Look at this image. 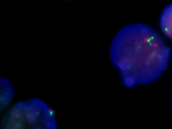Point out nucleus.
<instances>
[{"instance_id":"nucleus-1","label":"nucleus","mask_w":172,"mask_h":129,"mask_svg":"<svg viewBox=\"0 0 172 129\" xmlns=\"http://www.w3.org/2000/svg\"><path fill=\"white\" fill-rule=\"evenodd\" d=\"M170 56V49L161 36L144 24L122 28L111 46L112 64L119 71L127 88L159 78L166 69Z\"/></svg>"},{"instance_id":"nucleus-3","label":"nucleus","mask_w":172,"mask_h":129,"mask_svg":"<svg viewBox=\"0 0 172 129\" xmlns=\"http://www.w3.org/2000/svg\"><path fill=\"white\" fill-rule=\"evenodd\" d=\"M15 94V88L7 78H1V109L6 110L10 107Z\"/></svg>"},{"instance_id":"nucleus-2","label":"nucleus","mask_w":172,"mask_h":129,"mask_svg":"<svg viewBox=\"0 0 172 129\" xmlns=\"http://www.w3.org/2000/svg\"><path fill=\"white\" fill-rule=\"evenodd\" d=\"M0 129H58L56 113L46 101L38 98L12 104L2 117Z\"/></svg>"},{"instance_id":"nucleus-4","label":"nucleus","mask_w":172,"mask_h":129,"mask_svg":"<svg viewBox=\"0 0 172 129\" xmlns=\"http://www.w3.org/2000/svg\"><path fill=\"white\" fill-rule=\"evenodd\" d=\"M160 24L165 35L172 40V3L165 8L162 12Z\"/></svg>"}]
</instances>
